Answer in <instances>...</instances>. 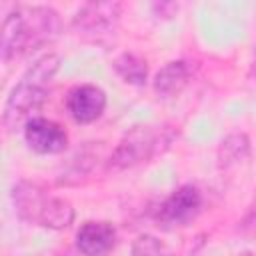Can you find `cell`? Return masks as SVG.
Listing matches in <instances>:
<instances>
[{"mask_svg": "<svg viewBox=\"0 0 256 256\" xmlns=\"http://www.w3.org/2000/svg\"><path fill=\"white\" fill-rule=\"evenodd\" d=\"M12 204L20 220L50 228V230H64L74 222V208L68 200L50 194L36 182L18 180L12 186Z\"/></svg>", "mask_w": 256, "mask_h": 256, "instance_id": "obj_3", "label": "cell"}, {"mask_svg": "<svg viewBox=\"0 0 256 256\" xmlns=\"http://www.w3.org/2000/svg\"><path fill=\"white\" fill-rule=\"evenodd\" d=\"M116 230L110 222H84L76 232V248L88 256H100L114 248Z\"/></svg>", "mask_w": 256, "mask_h": 256, "instance_id": "obj_9", "label": "cell"}, {"mask_svg": "<svg viewBox=\"0 0 256 256\" xmlns=\"http://www.w3.org/2000/svg\"><path fill=\"white\" fill-rule=\"evenodd\" d=\"M242 232H244V236H246L248 240L256 242V208L250 210L248 216L244 218V222H242Z\"/></svg>", "mask_w": 256, "mask_h": 256, "instance_id": "obj_14", "label": "cell"}, {"mask_svg": "<svg viewBox=\"0 0 256 256\" xmlns=\"http://www.w3.org/2000/svg\"><path fill=\"white\" fill-rule=\"evenodd\" d=\"M174 140V130L168 126H136L122 136L108 158V170L122 172L162 154Z\"/></svg>", "mask_w": 256, "mask_h": 256, "instance_id": "obj_4", "label": "cell"}, {"mask_svg": "<svg viewBox=\"0 0 256 256\" xmlns=\"http://www.w3.org/2000/svg\"><path fill=\"white\" fill-rule=\"evenodd\" d=\"M202 208V194L196 186L186 184L174 190L158 208V220L162 224L180 226L190 222Z\"/></svg>", "mask_w": 256, "mask_h": 256, "instance_id": "obj_6", "label": "cell"}, {"mask_svg": "<svg viewBox=\"0 0 256 256\" xmlns=\"http://www.w3.org/2000/svg\"><path fill=\"white\" fill-rule=\"evenodd\" d=\"M60 16L56 10L46 6L16 8L2 24V60L10 62L44 42H50L60 32Z\"/></svg>", "mask_w": 256, "mask_h": 256, "instance_id": "obj_1", "label": "cell"}, {"mask_svg": "<svg viewBox=\"0 0 256 256\" xmlns=\"http://www.w3.org/2000/svg\"><path fill=\"white\" fill-rule=\"evenodd\" d=\"M114 70L116 74L128 82V84H134V86H142L148 78V66H146V60H142L140 56L136 54H130V52H124L120 54L116 60H114Z\"/></svg>", "mask_w": 256, "mask_h": 256, "instance_id": "obj_12", "label": "cell"}, {"mask_svg": "<svg viewBox=\"0 0 256 256\" xmlns=\"http://www.w3.org/2000/svg\"><path fill=\"white\" fill-rule=\"evenodd\" d=\"M162 250H164L162 244H160L156 238H152V236H140V238L136 240L134 248H132L134 254H158V252H162Z\"/></svg>", "mask_w": 256, "mask_h": 256, "instance_id": "obj_13", "label": "cell"}, {"mask_svg": "<svg viewBox=\"0 0 256 256\" xmlns=\"http://www.w3.org/2000/svg\"><path fill=\"white\" fill-rule=\"evenodd\" d=\"M250 156V140L244 132L228 134L218 146V166L222 170H230L242 164Z\"/></svg>", "mask_w": 256, "mask_h": 256, "instance_id": "obj_11", "label": "cell"}, {"mask_svg": "<svg viewBox=\"0 0 256 256\" xmlns=\"http://www.w3.org/2000/svg\"><path fill=\"white\" fill-rule=\"evenodd\" d=\"M24 140L38 154H58L68 146L64 128L40 116H34L24 124Z\"/></svg>", "mask_w": 256, "mask_h": 256, "instance_id": "obj_7", "label": "cell"}, {"mask_svg": "<svg viewBox=\"0 0 256 256\" xmlns=\"http://www.w3.org/2000/svg\"><path fill=\"white\" fill-rule=\"evenodd\" d=\"M190 76H192V66L188 60H172L156 72L154 82H152L154 92L160 98H172L182 92Z\"/></svg>", "mask_w": 256, "mask_h": 256, "instance_id": "obj_10", "label": "cell"}, {"mask_svg": "<svg viewBox=\"0 0 256 256\" xmlns=\"http://www.w3.org/2000/svg\"><path fill=\"white\" fill-rule=\"evenodd\" d=\"M122 0H86L72 18V28L82 34H104L118 22Z\"/></svg>", "mask_w": 256, "mask_h": 256, "instance_id": "obj_5", "label": "cell"}, {"mask_svg": "<svg viewBox=\"0 0 256 256\" xmlns=\"http://www.w3.org/2000/svg\"><path fill=\"white\" fill-rule=\"evenodd\" d=\"M156 12L164 18H170V14L174 12V0H156Z\"/></svg>", "mask_w": 256, "mask_h": 256, "instance_id": "obj_15", "label": "cell"}, {"mask_svg": "<svg viewBox=\"0 0 256 256\" xmlns=\"http://www.w3.org/2000/svg\"><path fill=\"white\" fill-rule=\"evenodd\" d=\"M60 68V56L58 54H44L38 58L20 78V82L10 90L6 104H4V114H2V124L8 132H14L22 124L30 120V114L36 112L44 100H46V88L54 74Z\"/></svg>", "mask_w": 256, "mask_h": 256, "instance_id": "obj_2", "label": "cell"}, {"mask_svg": "<svg viewBox=\"0 0 256 256\" xmlns=\"http://www.w3.org/2000/svg\"><path fill=\"white\" fill-rule=\"evenodd\" d=\"M66 108L76 122L90 124L102 116L106 108V94L94 84L74 86L66 96Z\"/></svg>", "mask_w": 256, "mask_h": 256, "instance_id": "obj_8", "label": "cell"}]
</instances>
